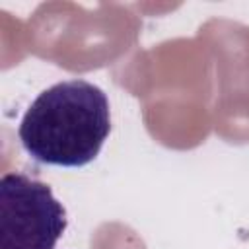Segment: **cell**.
<instances>
[{
	"mask_svg": "<svg viewBox=\"0 0 249 249\" xmlns=\"http://www.w3.org/2000/svg\"><path fill=\"white\" fill-rule=\"evenodd\" d=\"M66 226L47 183L21 171L0 177V249H54Z\"/></svg>",
	"mask_w": 249,
	"mask_h": 249,
	"instance_id": "7a4b0ae2",
	"label": "cell"
},
{
	"mask_svg": "<svg viewBox=\"0 0 249 249\" xmlns=\"http://www.w3.org/2000/svg\"><path fill=\"white\" fill-rule=\"evenodd\" d=\"M111 132L107 93L82 78L56 82L27 107L18 136L39 163L82 167L93 161Z\"/></svg>",
	"mask_w": 249,
	"mask_h": 249,
	"instance_id": "6da1fadb",
	"label": "cell"
}]
</instances>
